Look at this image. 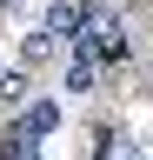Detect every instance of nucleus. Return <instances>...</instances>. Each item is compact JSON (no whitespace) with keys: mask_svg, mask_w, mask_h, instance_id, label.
I'll return each mask as SVG.
<instances>
[{"mask_svg":"<svg viewBox=\"0 0 153 160\" xmlns=\"http://www.w3.org/2000/svg\"><path fill=\"white\" fill-rule=\"evenodd\" d=\"M27 100H33V73L20 60H7V67H0V113H20Z\"/></svg>","mask_w":153,"mask_h":160,"instance_id":"obj_4","label":"nucleus"},{"mask_svg":"<svg viewBox=\"0 0 153 160\" xmlns=\"http://www.w3.org/2000/svg\"><path fill=\"white\" fill-rule=\"evenodd\" d=\"M53 127H60V100H47V93H33L27 107L13 113V127H7V133H13V140H27V147H40V140H47Z\"/></svg>","mask_w":153,"mask_h":160,"instance_id":"obj_1","label":"nucleus"},{"mask_svg":"<svg viewBox=\"0 0 153 160\" xmlns=\"http://www.w3.org/2000/svg\"><path fill=\"white\" fill-rule=\"evenodd\" d=\"M93 87H100V53L80 40V47H67V53H60V93L80 100V93H93Z\"/></svg>","mask_w":153,"mask_h":160,"instance_id":"obj_2","label":"nucleus"},{"mask_svg":"<svg viewBox=\"0 0 153 160\" xmlns=\"http://www.w3.org/2000/svg\"><path fill=\"white\" fill-rule=\"evenodd\" d=\"M146 160H153V140H146Z\"/></svg>","mask_w":153,"mask_h":160,"instance_id":"obj_7","label":"nucleus"},{"mask_svg":"<svg viewBox=\"0 0 153 160\" xmlns=\"http://www.w3.org/2000/svg\"><path fill=\"white\" fill-rule=\"evenodd\" d=\"M107 160H146V153L133 147V140H113V147H107Z\"/></svg>","mask_w":153,"mask_h":160,"instance_id":"obj_5","label":"nucleus"},{"mask_svg":"<svg viewBox=\"0 0 153 160\" xmlns=\"http://www.w3.org/2000/svg\"><path fill=\"white\" fill-rule=\"evenodd\" d=\"M60 53H67V47H60V40H53L47 27H27V33H20V47H13V60H20L27 73H40V67H53Z\"/></svg>","mask_w":153,"mask_h":160,"instance_id":"obj_3","label":"nucleus"},{"mask_svg":"<svg viewBox=\"0 0 153 160\" xmlns=\"http://www.w3.org/2000/svg\"><path fill=\"white\" fill-rule=\"evenodd\" d=\"M27 13V0H0V20H20Z\"/></svg>","mask_w":153,"mask_h":160,"instance_id":"obj_6","label":"nucleus"}]
</instances>
